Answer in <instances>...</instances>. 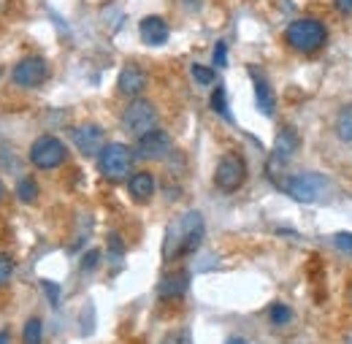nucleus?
Listing matches in <instances>:
<instances>
[{
	"label": "nucleus",
	"instance_id": "nucleus-25",
	"mask_svg": "<svg viewBox=\"0 0 352 344\" xmlns=\"http://www.w3.org/2000/svg\"><path fill=\"white\" fill-rule=\"evenodd\" d=\"M228 65V43L217 41L214 46V68H225Z\"/></svg>",
	"mask_w": 352,
	"mask_h": 344
},
{
	"label": "nucleus",
	"instance_id": "nucleus-14",
	"mask_svg": "<svg viewBox=\"0 0 352 344\" xmlns=\"http://www.w3.org/2000/svg\"><path fill=\"white\" fill-rule=\"evenodd\" d=\"M144 87H146V74H144V68H138V65H125L122 71H120V76H117V92L120 95H125V98H138L141 92H144Z\"/></svg>",
	"mask_w": 352,
	"mask_h": 344
},
{
	"label": "nucleus",
	"instance_id": "nucleus-2",
	"mask_svg": "<svg viewBox=\"0 0 352 344\" xmlns=\"http://www.w3.org/2000/svg\"><path fill=\"white\" fill-rule=\"evenodd\" d=\"M285 43L298 54H314L328 43V28L317 17H298L285 28Z\"/></svg>",
	"mask_w": 352,
	"mask_h": 344
},
{
	"label": "nucleus",
	"instance_id": "nucleus-16",
	"mask_svg": "<svg viewBox=\"0 0 352 344\" xmlns=\"http://www.w3.org/2000/svg\"><path fill=\"white\" fill-rule=\"evenodd\" d=\"M128 193L135 201H149L155 195V173L152 171H135L128 176Z\"/></svg>",
	"mask_w": 352,
	"mask_h": 344
},
{
	"label": "nucleus",
	"instance_id": "nucleus-24",
	"mask_svg": "<svg viewBox=\"0 0 352 344\" xmlns=\"http://www.w3.org/2000/svg\"><path fill=\"white\" fill-rule=\"evenodd\" d=\"M11 277H14V260L0 252V288H3V285H8V279H11Z\"/></svg>",
	"mask_w": 352,
	"mask_h": 344
},
{
	"label": "nucleus",
	"instance_id": "nucleus-31",
	"mask_svg": "<svg viewBox=\"0 0 352 344\" xmlns=\"http://www.w3.org/2000/svg\"><path fill=\"white\" fill-rule=\"evenodd\" d=\"M0 344H8V336H6V334H0Z\"/></svg>",
	"mask_w": 352,
	"mask_h": 344
},
{
	"label": "nucleus",
	"instance_id": "nucleus-33",
	"mask_svg": "<svg viewBox=\"0 0 352 344\" xmlns=\"http://www.w3.org/2000/svg\"><path fill=\"white\" fill-rule=\"evenodd\" d=\"M350 303H352V288H350Z\"/></svg>",
	"mask_w": 352,
	"mask_h": 344
},
{
	"label": "nucleus",
	"instance_id": "nucleus-29",
	"mask_svg": "<svg viewBox=\"0 0 352 344\" xmlns=\"http://www.w3.org/2000/svg\"><path fill=\"white\" fill-rule=\"evenodd\" d=\"M333 6H336L342 14H350L352 11V0H333Z\"/></svg>",
	"mask_w": 352,
	"mask_h": 344
},
{
	"label": "nucleus",
	"instance_id": "nucleus-28",
	"mask_svg": "<svg viewBox=\"0 0 352 344\" xmlns=\"http://www.w3.org/2000/svg\"><path fill=\"white\" fill-rule=\"evenodd\" d=\"M98 260H100V252L98 250H89L87 255L82 258V271H92L98 266Z\"/></svg>",
	"mask_w": 352,
	"mask_h": 344
},
{
	"label": "nucleus",
	"instance_id": "nucleus-21",
	"mask_svg": "<svg viewBox=\"0 0 352 344\" xmlns=\"http://www.w3.org/2000/svg\"><path fill=\"white\" fill-rule=\"evenodd\" d=\"M268 317H271L274 325H287V323L293 320V312H290L287 303H274L271 312H268Z\"/></svg>",
	"mask_w": 352,
	"mask_h": 344
},
{
	"label": "nucleus",
	"instance_id": "nucleus-19",
	"mask_svg": "<svg viewBox=\"0 0 352 344\" xmlns=\"http://www.w3.org/2000/svg\"><path fill=\"white\" fill-rule=\"evenodd\" d=\"M22 342L25 344H41L44 342V325L38 317H30L25 323V331H22Z\"/></svg>",
	"mask_w": 352,
	"mask_h": 344
},
{
	"label": "nucleus",
	"instance_id": "nucleus-32",
	"mask_svg": "<svg viewBox=\"0 0 352 344\" xmlns=\"http://www.w3.org/2000/svg\"><path fill=\"white\" fill-rule=\"evenodd\" d=\"M3 195H6V187H3V182H0V198H3Z\"/></svg>",
	"mask_w": 352,
	"mask_h": 344
},
{
	"label": "nucleus",
	"instance_id": "nucleus-30",
	"mask_svg": "<svg viewBox=\"0 0 352 344\" xmlns=\"http://www.w3.org/2000/svg\"><path fill=\"white\" fill-rule=\"evenodd\" d=\"M225 344H250V342H244V339H239V336H233V339H228Z\"/></svg>",
	"mask_w": 352,
	"mask_h": 344
},
{
	"label": "nucleus",
	"instance_id": "nucleus-27",
	"mask_svg": "<svg viewBox=\"0 0 352 344\" xmlns=\"http://www.w3.org/2000/svg\"><path fill=\"white\" fill-rule=\"evenodd\" d=\"M44 285V290H46V299L52 301V306H57V301H60V288L54 285V282H49V279H44L41 282Z\"/></svg>",
	"mask_w": 352,
	"mask_h": 344
},
{
	"label": "nucleus",
	"instance_id": "nucleus-22",
	"mask_svg": "<svg viewBox=\"0 0 352 344\" xmlns=\"http://www.w3.org/2000/svg\"><path fill=\"white\" fill-rule=\"evenodd\" d=\"M212 109L220 114V117H230V109H228V98H225V87L217 85V89L212 92Z\"/></svg>",
	"mask_w": 352,
	"mask_h": 344
},
{
	"label": "nucleus",
	"instance_id": "nucleus-20",
	"mask_svg": "<svg viewBox=\"0 0 352 344\" xmlns=\"http://www.w3.org/2000/svg\"><path fill=\"white\" fill-rule=\"evenodd\" d=\"M190 74H192V79H195V82H198L201 87L214 85V79H217L214 68H209V65H201V63H192V65H190Z\"/></svg>",
	"mask_w": 352,
	"mask_h": 344
},
{
	"label": "nucleus",
	"instance_id": "nucleus-10",
	"mask_svg": "<svg viewBox=\"0 0 352 344\" xmlns=\"http://www.w3.org/2000/svg\"><path fill=\"white\" fill-rule=\"evenodd\" d=\"M103 136H106L103 128L95 125V122H85V125L74 128V133H71L74 147H76L85 158H98V155H100V149L106 147V144H103Z\"/></svg>",
	"mask_w": 352,
	"mask_h": 344
},
{
	"label": "nucleus",
	"instance_id": "nucleus-8",
	"mask_svg": "<svg viewBox=\"0 0 352 344\" xmlns=\"http://www.w3.org/2000/svg\"><path fill=\"white\" fill-rule=\"evenodd\" d=\"M46 76H49V63L38 54H30V57H22L14 68H11V79L16 87H25V89H33V87L44 85Z\"/></svg>",
	"mask_w": 352,
	"mask_h": 344
},
{
	"label": "nucleus",
	"instance_id": "nucleus-7",
	"mask_svg": "<svg viewBox=\"0 0 352 344\" xmlns=\"http://www.w3.org/2000/svg\"><path fill=\"white\" fill-rule=\"evenodd\" d=\"M247 182V163L239 152H228L214 169V184L222 193H236Z\"/></svg>",
	"mask_w": 352,
	"mask_h": 344
},
{
	"label": "nucleus",
	"instance_id": "nucleus-3",
	"mask_svg": "<svg viewBox=\"0 0 352 344\" xmlns=\"http://www.w3.org/2000/svg\"><path fill=\"white\" fill-rule=\"evenodd\" d=\"M133 160H135V152H133L128 144L122 141H111L100 149L98 155V169L100 173L109 179V182H122L125 176H131Z\"/></svg>",
	"mask_w": 352,
	"mask_h": 344
},
{
	"label": "nucleus",
	"instance_id": "nucleus-1",
	"mask_svg": "<svg viewBox=\"0 0 352 344\" xmlns=\"http://www.w3.org/2000/svg\"><path fill=\"white\" fill-rule=\"evenodd\" d=\"M206 236V222H204V215L201 212H184L179 215L168 225L166 230V239H163V258L166 260H176L184 258V255H192L201 241Z\"/></svg>",
	"mask_w": 352,
	"mask_h": 344
},
{
	"label": "nucleus",
	"instance_id": "nucleus-26",
	"mask_svg": "<svg viewBox=\"0 0 352 344\" xmlns=\"http://www.w3.org/2000/svg\"><path fill=\"white\" fill-rule=\"evenodd\" d=\"M333 241H336V247H339L342 252H350L352 255V233L342 230V233H336V236H333Z\"/></svg>",
	"mask_w": 352,
	"mask_h": 344
},
{
	"label": "nucleus",
	"instance_id": "nucleus-6",
	"mask_svg": "<svg viewBox=\"0 0 352 344\" xmlns=\"http://www.w3.org/2000/svg\"><path fill=\"white\" fill-rule=\"evenodd\" d=\"M65 160H68V147L57 136H41L30 147V163L36 169H41V171L60 169Z\"/></svg>",
	"mask_w": 352,
	"mask_h": 344
},
{
	"label": "nucleus",
	"instance_id": "nucleus-17",
	"mask_svg": "<svg viewBox=\"0 0 352 344\" xmlns=\"http://www.w3.org/2000/svg\"><path fill=\"white\" fill-rule=\"evenodd\" d=\"M336 136L342 138V141H347V144H352V106H347V109H342L339 111V117H336Z\"/></svg>",
	"mask_w": 352,
	"mask_h": 344
},
{
	"label": "nucleus",
	"instance_id": "nucleus-18",
	"mask_svg": "<svg viewBox=\"0 0 352 344\" xmlns=\"http://www.w3.org/2000/svg\"><path fill=\"white\" fill-rule=\"evenodd\" d=\"M16 195H19L22 204H33L38 198V182L30 179V176H22L19 184H16Z\"/></svg>",
	"mask_w": 352,
	"mask_h": 344
},
{
	"label": "nucleus",
	"instance_id": "nucleus-5",
	"mask_svg": "<svg viewBox=\"0 0 352 344\" xmlns=\"http://www.w3.org/2000/svg\"><path fill=\"white\" fill-rule=\"evenodd\" d=\"M122 128L128 130L131 136H135V138L157 128V109H155V103L141 98V95L131 98V103L122 111Z\"/></svg>",
	"mask_w": 352,
	"mask_h": 344
},
{
	"label": "nucleus",
	"instance_id": "nucleus-23",
	"mask_svg": "<svg viewBox=\"0 0 352 344\" xmlns=\"http://www.w3.org/2000/svg\"><path fill=\"white\" fill-rule=\"evenodd\" d=\"M160 344H192V336L187 328H176V331H168Z\"/></svg>",
	"mask_w": 352,
	"mask_h": 344
},
{
	"label": "nucleus",
	"instance_id": "nucleus-15",
	"mask_svg": "<svg viewBox=\"0 0 352 344\" xmlns=\"http://www.w3.org/2000/svg\"><path fill=\"white\" fill-rule=\"evenodd\" d=\"M187 288H190V274L179 268V271H171V274H166V277L160 279L157 296H160L163 301H174V299H182V296L187 293Z\"/></svg>",
	"mask_w": 352,
	"mask_h": 344
},
{
	"label": "nucleus",
	"instance_id": "nucleus-11",
	"mask_svg": "<svg viewBox=\"0 0 352 344\" xmlns=\"http://www.w3.org/2000/svg\"><path fill=\"white\" fill-rule=\"evenodd\" d=\"M298 147H301L298 130L290 125L279 128L276 138H274V149H271V166H287L293 160V155L298 152Z\"/></svg>",
	"mask_w": 352,
	"mask_h": 344
},
{
	"label": "nucleus",
	"instance_id": "nucleus-13",
	"mask_svg": "<svg viewBox=\"0 0 352 344\" xmlns=\"http://www.w3.org/2000/svg\"><path fill=\"white\" fill-rule=\"evenodd\" d=\"M250 79H252V87H255V103L258 109L263 111L265 117L274 114V106H276V98H274V89H271V82L258 65H250Z\"/></svg>",
	"mask_w": 352,
	"mask_h": 344
},
{
	"label": "nucleus",
	"instance_id": "nucleus-4",
	"mask_svg": "<svg viewBox=\"0 0 352 344\" xmlns=\"http://www.w3.org/2000/svg\"><path fill=\"white\" fill-rule=\"evenodd\" d=\"M328 187L331 184L322 173H293V176L279 182V190L298 204H311V201L322 198L328 193Z\"/></svg>",
	"mask_w": 352,
	"mask_h": 344
},
{
	"label": "nucleus",
	"instance_id": "nucleus-9",
	"mask_svg": "<svg viewBox=\"0 0 352 344\" xmlns=\"http://www.w3.org/2000/svg\"><path fill=\"white\" fill-rule=\"evenodd\" d=\"M168 149H171V136L160 128L138 136L135 138V147H133L135 158H141V160H163L168 155Z\"/></svg>",
	"mask_w": 352,
	"mask_h": 344
},
{
	"label": "nucleus",
	"instance_id": "nucleus-12",
	"mask_svg": "<svg viewBox=\"0 0 352 344\" xmlns=\"http://www.w3.org/2000/svg\"><path fill=\"white\" fill-rule=\"evenodd\" d=\"M138 36L146 46H163L171 36V28H168V22L163 17L152 14V17H144L138 22Z\"/></svg>",
	"mask_w": 352,
	"mask_h": 344
}]
</instances>
